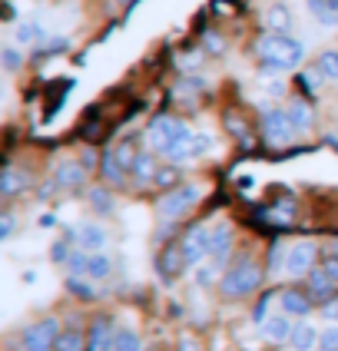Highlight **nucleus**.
<instances>
[{"label": "nucleus", "mask_w": 338, "mask_h": 351, "mask_svg": "<svg viewBox=\"0 0 338 351\" xmlns=\"http://www.w3.org/2000/svg\"><path fill=\"white\" fill-rule=\"evenodd\" d=\"M256 53L262 60V70H295L298 63L305 60V43L289 34H265L258 37Z\"/></svg>", "instance_id": "f257e3e1"}, {"label": "nucleus", "mask_w": 338, "mask_h": 351, "mask_svg": "<svg viewBox=\"0 0 338 351\" xmlns=\"http://www.w3.org/2000/svg\"><path fill=\"white\" fill-rule=\"evenodd\" d=\"M199 199H202V189H199L196 182H179V186H173V189H166V193L159 195L156 213H159V219L173 222V219H182Z\"/></svg>", "instance_id": "f03ea898"}, {"label": "nucleus", "mask_w": 338, "mask_h": 351, "mask_svg": "<svg viewBox=\"0 0 338 351\" xmlns=\"http://www.w3.org/2000/svg\"><path fill=\"white\" fill-rule=\"evenodd\" d=\"M258 285H262V269H258L252 258H242L239 265H232L229 272L222 275V295L226 298H245V295L258 292Z\"/></svg>", "instance_id": "7ed1b4c3"}, {"label": "nucleus", "mask_w": 338, "mask_h": 351, "mask_svg": "<svg viewBox=\"0 0 338 351\" xmlns=\"http://www.w3.org/2000/svg\"><path fill=\"white\" fill-rule=\"evenodd\" d=\"M189 136H193V130L173 117H156L149 123V130H146V139H149V146L156 153H169L176 143H182V139H189Z\"/></svg>", "instance_id": "20e7f679"}, {"label": "nucleus", "mask_w": 338, "mask_h": 351, "mask_svg": "<svg viewBox=\"0 0 338 351\" xmlns=\"http://www.w3.org/2000/svg\"><path fill=\"white\" fill-rule=\"evenodd\" d=\"M60 338V322L57 318H40L37 325H27L20 335V345L27 351H50Z\"/></svg>", "instance_id": "39448f33"}, {"label": "nucleus", "mask_w": 338, "mask_h": 351, "mask_svg": "<svg viewBox=\"0 0 338 351\" xmlns=\"http://www.w3.org/2000/svg\"><path fill=\"white\" fill-rule=\"evenodd\" d=\"M295 133L292 119H289V110H265L262 113V139L272 143V146H285Z\"/></svg>", "instance_id": "423d86ee"}, {"label": "nucleus", "mask_w": 338, "mask_h": 351, "mask_svg": "<svg viewBox=\"0 0 338 351\" xmlns=\"http://www.w3.org/2000/svg\"><path fill=\"white\" fill-rule=\"evenodd\" d=\"M209 239H213V229L206 226V222H196L193 229H186V235H182V255H186V265L193 269V265H199L206 255H209Z\"/></svg>", "instance_id": "0eeeda50"}, {"label": "nucleus", "mask_w": 338, "mask_h": 351, "mask_svg": "<svg viewBox=\"0 0 338 351\" xmlns=\"http://www.w3.org/2000/svg\"><path fill=\"white\" fill-rule=\"evenodd\" d=\"M315 242H295L289 252H285V272L292 275V278H298V275H309L312 272V262H315Z\"/></svg>", "instance_id": "6e6552de"}, {"label": "nucleus", "mask_w": 338, "mask_h": 351, "mask_svg": "<svg viewBox=\"0 0 338 351\" xmlns=\"http://www.w3.org/2000/svg\"><path fill=\"white\" fill-rule=\"evenodd\" d=\"M186 269H189V265H186L182 245H166V249L156 255V272H159V278H162V282H176Z\"/></svg>", "instance_id": "1a4fd4ad"}, {"label": "nucleus", "mask_w": 338, "mask_h": 351, "mask_svg": "<svg viewBox=\"0 0 338 351\" xmlns=\"http://www.w3.org/2000/svg\"><path fill=\"white\" fill-rule=\"evenodd\" d=\"M83 179H86V166H80L73 159H67V162H60L57 173H53V182H57V189H67V193H73L83 186Z\"/></svg>", "instance_id": "9d476101"}, {"label": "nucleus", "mask_w": 338, "mask_h": 351, "mask_svg": "<svg viewBox=\"0 0 338 351\" xmlns=\"http://www.w3.org/2000/svg\"><path fill=\"white\" fill-rule=\"evenodd\" d=\"M232 252V226H216L213 229V239H209V258L213 265H222Z\"/></svg>", "instance_id": "9b49d317"}, {"label": "nucleus", "mask_w": 338, "mask_h": 351, "mask_svg": "<svg viewBox=\"0 0 338 351\" xmlns=\"http://www.w3.org/2000/svg\"><path fill=\"white\" fill-rule=\"evenodd\" d=\"M278 298H282V312H285V315L305 318V315L312 312V295L302 292V289H285Z\"/></svg>", "instance_id": "f8f14e48"}, {"label": "nucleus", "mask_w": 338, "mask_h": 351, "mask_svg": "<svg viewBox=\"0 0 338 351\" xmlns=\"http://www.w3.org/2000/svg\"><path fill=\"white\" fill-rule=\"evenodd\" d=\"M335 289L338 285L328 278V272H325L322 265L309 272V295H312V298H318V302H332V298H335Z\"/></svg>", "instance_id": "ddd939ff"}, {"label": "nucleus", "mask_w": 338, "mask_h": 351, "mask_svg": "<svg viewBox=\"0 0 338 351\" xmlns=\"http://www.w3.org/2000/svg\"><path fill=\"white\" fill-rule=\"evenodd\" d=\"M99 173H103V179H106L110 186H123V179H126V169L119 166L117 149H106V153L99 156Z\"/></svg>", "instance_id": "4468645a"}, {"label": "nucleus", "mask_w": 338, "mask_h": 351, "mask_svg": "<svg viewBox=\"0 0 338 351\" xmlns=\"http://www.w3.org/2000/svg\"><path fill=\"white\" fill-rule=\"evenodd\" d=\"M27 182H30L27 173H20L17 166H7L3 176H0V195H3V199H10V195H17L20 189H27Z\"/></svg>", "instance_id": "2eb2a0df"}, {"label": "nucleus", "mask_w": 338, "mask_h": 351, "mask_svg": "<svg viewBox=\"0 0 338 351\" xmlns=\"http://www.w3.org/2000/svg\"><path fill=\"white\" fill-rule=\"evenodd\" d=\"M309 10L322 27H338V0H309Z\"/></svg>", "instance_id": "dca6fc26"}, {"label": "nucleus", "mask_w": 338, "mask_h": 351, "mask_svg": "<svg viewBox=\"0 0 338 351\" xmlns=\"http://www.w3.org/2000/svg\"><path fill=\"white\" fill-rule=\"evenodd\" d=\"M86 351H113V338H110V325L97 318L93 328H90V338H86Z\"/></svg>", "instance_id": "f3484780"}, {"label": "nucleus", "mask_w": 338, "mask_h": 351, "mask_svg": "<svg viewBox=\"0 0 338 351\" xmlns=\"http://www.w3.org/2000/svg\"><path fill=\"white\" fill-rule=\"evenodd\" d=\"M156 159H153V153H139L136 156V162H133V182L136 186H146V182H153V176H156Z\"/></svg>", "instance_id": "a211bd4d"}, {"label": "nucleus", "mask_w": 338, "mask_h": 351, "mask_svg": "<svg viewBox=\"0 0 338 351\" xmlns=\"http://www.w3.org/2000/svg\"><path fill=\"white\" fill-rule=\"evenodd\" d=\"M77 242L83 249H90V252H99V249L106 245V229H99V226H80Z\"/></svg>", "instance_id": "6ab92c4d"}, {"label": "nucleus", "mask_w": 338, "mask_h": 351, "mask_svg": "<svg viewBox=\"0 0 338 351\" xmlns=\"http://www.w3.org/2000/svg\"><path fill=\"white\" fill-rule=\"evenodd\" d=\"M265 27H269L272 34H285V30L292 27V10L282 7V3L269 7V10H265Z\"/></svg>", "instance_id": "aec40b11"}, {"label": "nucleus", "mask_w": 338, "mask_h": 351, "mask_svg": "<svg viewBox=\"0 0 338 351\" xmlns=\"http://www.w3.org/2000/svg\"><path fill=\"white\" fill-rule=\"evenodd\" d=\"M262 335L269 341H289L292 338V325H289V318H265L262 322Z\"/></svg>", "instance_id": "412c9836"}, {"label": "nucleus", "mask_w": 338, "mask_h": 351, "mask_svg": "<svg viewBox=\"0 0 338 351\" xmlns=\"http://www.w3.org/2000/svg\"><path fill=\"white\" fill-rule=\"evenodd\" d=\"M289 341H292V348L295 351H312L315 348V341H318V332L312 328V325H295Z\"/></svg>", "instance_id": "4be33fe9"}, {"label": "nucleus", "mask_w": 338, "mask_h": 351, "mask_svg": "<svg viewBox=\"0 0 338 351\" xmlns=\"http://www.w3.org/2000/svg\"><path fill=\"white\" fill-rule=\"evenodd\" d=\"M110 272H113V258L106 252H90V278H97V282H103V278H110Z\"/></svg>", "instance_id": "5701e85b"}, {"label": "nucleus", "mask_w": 338, "mask_h": 351, "mask_svg": "<svg viewBox=\"0 0 338 351\" xmlns=\"http://www.w3.org/2000/svg\"><path fill=\"white\" fill-rule=\"evenodd\" d=\"M289 119H292L295 130H309V126H312V110H309L302 99H292V103H289Z\"/></svg>", "instance_id": "b1692460"}, {"label": "nucleus", "mask_w": 338, "mask_h": 351, "mask_svg": "<svg viewBox=\"0 0 338 351\" xmlns=\"http://www.w3.org/2000/svg\"><path fill=\"white\" fill-rule=\"evenodd\" d=\"M90 206H93V213H99V215H110L113 209H117L113 195L106 193L103 186H97V189H90Z\"/></svg>", "instance_id": "393cba45"}, {"label": "nucleus", "mask_w": 338, "mask_h": 351, "mask_svg": "<svg viewBox=\"0 0 338 351\" xmlns=\"http://www.w3.org/2000/svg\"><path fill=\"white\" fill-rule=\"evenodd\" d=\"M67 269H70V275H86L90 272V249H73L70 252V258H67Z\"/></svg>", "instance_id": "a878e982"}, {"label": "nucleus", "mask_w": 338, "mask_h": 351, "mask_svg": "<svg viewBox=\"0 0 338 351\" xmlns=\"http://www.w3.org/2000/svg\"><path fill=\"white\" fill-rule=\"evenodd\" d=\"M315 70L322 73L325 80H338V50H325L322 57H318Z\"/></svg>", "instance_id": "bb28decb"}, {"label": "nucleus", "mask_w": 338, "mask_h": 351, "mask_svg": "<svg viewBox=\"0 0 338 351\" xmlns=\"http://www.w3.org/2000/svg\"><path fill=\"white\" fill-rule=\"evenodd\" d=\"M113 351H139V335L133 328H119L113 335Z\"/></svg>", "instance_id": "cd10ccee"}, {"label": "nucleus", "mask_w": 338, "mask_h": 351, "mask_svg": "<svg viewBox=\"0 0 338 351\" xmlns=\"http://www.w3.org/2000/svg\"><path fill=\"white\" fill-rule=\"evenodd\" d=\"M113 149H117V159H119V166H123V169H126V173H130V169H133V162H136V146H133V139H123V143H119V146H113Z\"/></svg>", "instance_id": "c85d7f7f"}, {"label": "nucleus", "mask_w": 338, "mask_h": 351, "mask_svg": "<svg viewBox=\"0 0 338 351\" xmlns=\"http://www.w3.org/2000/svg\"><path fill=\"white\" fill-rule=\"evenodd\" d=\"M53 351H83V335L80 332H60Z\"/></svg>", "instance_id": "c756f323"}, {"label": "nucleus", "mask_w": 338, "mask_h": 351, "mask_svg": "<svg viewBox=\"0 0 338 351\" xmlns=\"http://www.w3.org/2000/svg\"><path fill=\"white\" fill-rule=\"evenodd\" d=\"M153 186H159V189H173V186H179L176 166H162V169H156V176H153Z\"/></svg>", "instance_id": "7c9ffc66"}, {"label": "nucleus", "mask_w": 338, "mask_h": 351, "mask_svg": "<svg viewBox=\"0 0 338 351\" xmlns=\"http://www.w3.org/2000/svg\"><path fill=\"white\" fill-rule=\"evenodd\" d=\"M67 292L80 295V298H93V289H90L86 282H80V275H70V278H67Z\"/></svg>", "instance_id": "2f4dec72"}, {"label": "nucleus", "mask_w": 338, "mask_h": 351, "mask_svg": "<svg viewBox=\"0 0 338 351\" xmlns=\"http://www.w3.org/2000/svg\"><path fill=\"white\" fill-rule=\"evenodd\" d=\"M318 265H322V269L328 272V278L338 285V249H332L328 255H322V262H318Z\"/></svg>", "instance_id": "473e14b6"}, {"label": "nucleus", "mask_w": 338, "mask_h": 351, "mask_svg": "<svg viewBox=\"0 0 338 351\" xmlns=\"http://www.w3.org/2000/svg\"><path fill=\"white\" fill-rule=\"evenodd\" d=\"M37 37H40L37 23H20V27H17V43H34Z\"/></svg>", "instance_id": "72a5a7b5"}, {"label": "nucleus", "mask_w": 338, "mask_h": 351, "mask_svg": "<svg viewBox=\"0 0 338 351\" xmlns=\"http://www.w3.org/2000/svg\"><path fill=\"white\" fill-rule=\"evenodd\" d=\"M202 47H206V53H222V50H226V40L219 37V34H206V37H202Z\"/></svg>", "instance_id": "f704fd0d"}, {"label": "nucleus", "mask_w": 338, "mask_h": 351, "mask_svg": "<svg viewBox=\"0 0 338 351\" xmlns=\"http://www.w3.org/2000/svg\"><path fill=\"white\" fill-rule=\"evenodd\" d=\"M272 298H276V295H272V292H265V295H262V298H258V302H256V312H252V318H256L258 325L265 322V312H269V305H272Z\"/></svg>", "instance_id": "c9c22d12"}, {"label": "nucleus", "mask_w": 338, "mask_h": 351, "mask_svg": "<svg viewBox=\"0 0 338 351\" xmlns=\"http://www.w3.org/2000/svg\"><path fill=\"white\" fill-rule=\"evenodd\" d=\"M226 126H229V133L239 139H245V123L242 119H236V113H226Z\"/></svg>", "instance_id": "e433bc0d"}, {"label": "nucleus", "mask_w": 338, "mask_h": 351, "mask_svg": "<svg viewBox=\"0 0 338 351\" xmlns=\"http://www.w3.org/2000/svg\"><path fill=\"white\" fill-rule=\"evenodd\" d=\"M239 7L232 3V0H213V14H219V17H232Z\"/></svg>", "instance_id": "4c0bfd02"}, {"label": "nucleus", "mask_w": 338, "mask_h": 351, "mask_svg": "<svg viewBox=\"0 0 338 351\" xmlns=\"http://www.w3.org/2000/svg\"><path fill=\"white\" fill-rule=\"evenodd\" d=\"M322 351H338V328L322 332Z\"/></svg>", "instance_id": "58836bf2"}, {"label": "nucleus", "mask_w": 338, "mask_h": 351, "mask_svg": "<svg viewBox=\"0 0 338 351\" xmlns=\"http://www.w3.org/2000/svg\"><path fill=\"white\" fill-rule=\"evenodd\" d=\"M50 258H53L57 265H67V258H70V249H67V242H57V245L50 249Z\"/></svg>", "instance_id": "ea45409f"}, {"label": "nucleus", "mask_w": 338, "mask_h": 351, "mask_svg": "<svg viewBox=\"0 0 338 351\" xmlns=\"http://www.w3.org/2000/svg\"><path fill=\"white\" fill-rule=\"evenodd\" d=\"M3 66H7L10 73H14V70L20 66V53L14 50V47H7V50H3Z\"/></svg>", "instance_id": "a19ab883"}, {"label": "nucleus", "mask_w": 338, "mask_h": 351, "mask_svg": "<svg viewBox=\"0 0 338 351\" xmlns=\"http://www.w3.org/2000/svg\"><path fill=\"white\" fill-rule=\"evenodd\" d=\"M272 213L278 215V219H292V215H295V202H289V199H282V202H278L276 209H272Z\"/></svg>", "instance_id": "79ce46f5"}, {"label": "nucleus", "mask_w": 338, "mask_h": 351, "mask_svg": "<svg viewBox=\"0 0 338 351\" xmlns=\"http://www.w3.org/2000/svg\"><path fill=\"white\" fill-rule=\"evenodd\" d=\"M213 278H216V265H206V269H199L196 272V282L206 289V285H213Z\"/></svg>", "instance_id": "37998d69"}, {"label": "nucleus", "mask_w": 338, "mask_h": 351, "mask_svg": "<svg viewBox=\"0 0 338 351\" xmlns=\"http://www.w3.org/2000/svg\"><path fill=\"white\" fill-rule=\"evenodd\" d=\"M10 235H14V215L3 213L0 215V239H10Z\"/></svg>", "instance_id": "c03bdc74"}, {"label": "nucleus", "mask_w": 338, "mask_h": 351, "mask_svg": "<svg viewBox=\"0 0 338 351\" xmlns=\"http://www.w3.org/2000/svg\"><path fill=\"white\" fill-rule=\"evenodd\" d=\"M70 47V40H63V37H57V40H50L47 47H43V53H63Z\"/></svg>", "instance_id": "a18cd8bd"}, {"label": "nucleus", "mask_w": 338, "mask_h": 351, "mask_svg": "<svg viewBox=\"0 0 338 351\" xmlns=\"http://www.w3.org/2000/svg\"><path fill=\"white\" fill-rule=\"evenodd\" d=\"M179 351H202V348H199V341L193 335H182V338H179Z\"/></svg>", "instance_id": "49530a36"}, {"label": "nucleus", "mask_w": 338, "mask_h": 351, "mask_svg": "<svg viewBox=\"0 0 338 351\" xmlns=\"http://www.w3.org/2000/svg\"><path fill=\"white\" fill-rule=\"evenodd\" d=\"M325 318L338 322V298H332V302H328V308H325Z\"/></svg>", "instance_id": "de8ad7c7"}, {"label": "nucleus", "mask_w": 338, "mask_h": 351, "mask_svg": "<svg viewBox=\"0 0 338 351\" xmlns=\"http://www.w3.org/2000/svg\"><path fill=\"white\" fill-rule=\"evenodd\" d=\"M3 20H14V3H10V0L3 3Z\"/></svg>", "instance_id": "09e8293b"}, {"label": "nucleus", "mask_w": 338, "mask_h": 351, "mask_svg": "<svg viewBox=\"0 0 338 351\" xmlns=\"http://www.w3.org/2000/svg\"><path fill=\"white\" fill-rule=\"evenodd\" d=\"M119 3H133V0H119Z\"/></svg>", "instance_id": "8fccbe9b"}, {"label": "nucleus", "mask_w": 338, "mask_h": 351, "mask_svg": "<svg viewBox=\"0 0 338 351\" xmlns=\"http://www.w3.org/2000/svg\"><path fill=\"white\" fill-rule=\"evenodd\" d=\"M335 143H338V136H335Z\"/></svg>", "instance_id": "3c124183"}]
</instances>
